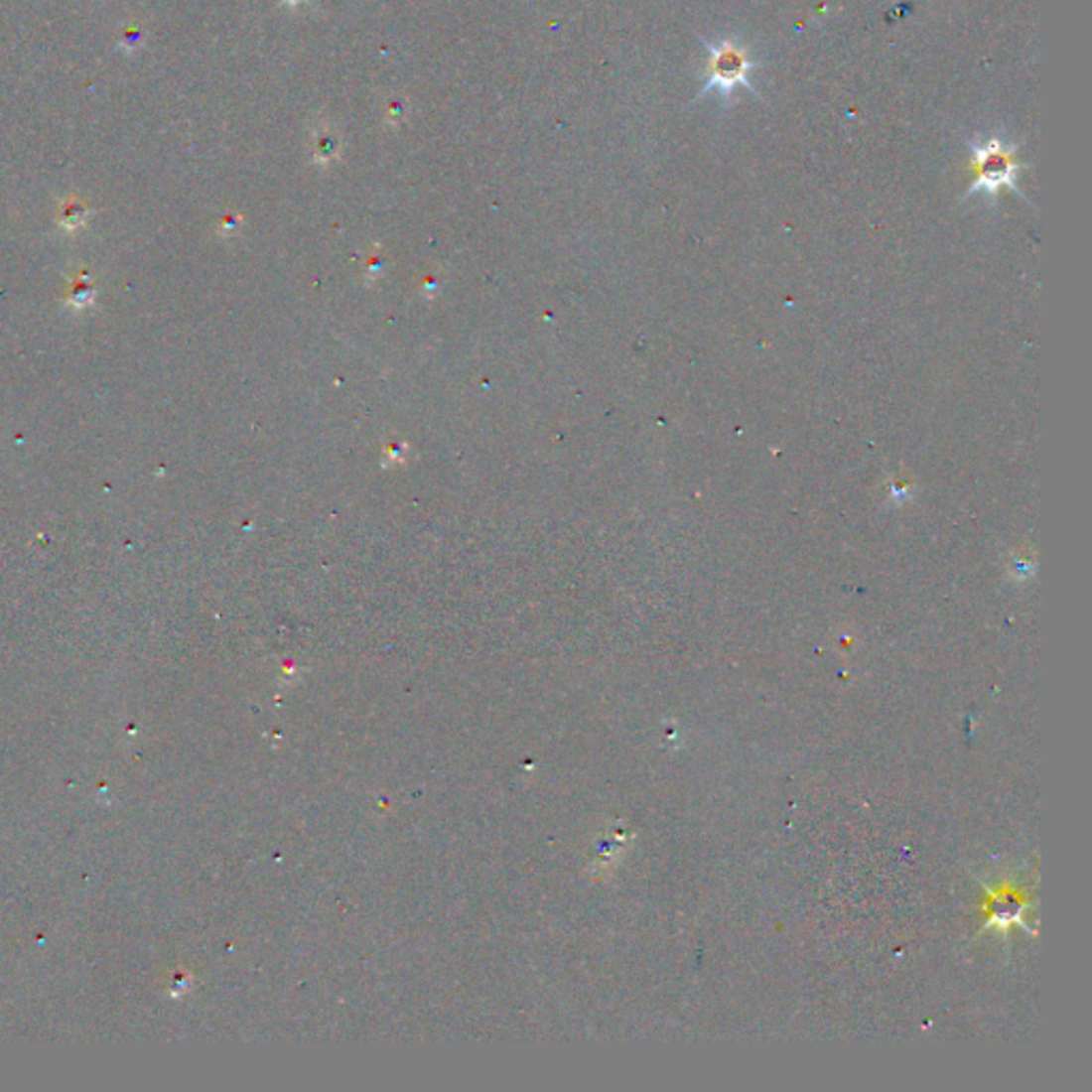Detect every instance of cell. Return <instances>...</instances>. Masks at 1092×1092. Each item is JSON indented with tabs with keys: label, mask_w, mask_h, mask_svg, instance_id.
Listing matches in <instances>:
<instances>
[{
	"label": "cell",
	"mask_w": 1092,
	"mask_h": 1092,
	"mask_svg": "<svg viewBox=\"0 0 1092 1092\" xmlns=\"http://www.w3.org/2000/svg\"><path fill=\"white\" fill-rule=\"evenodd\" d=\"M704 46L709 48V79L704 83L698 96H707L709 92H717L722 96L724 103L728 105L732 94H735L737 85H743L747 90H753L751 85V70L755 68V61L751 54L743 48L739 41L722 39L720 43L704 41Z\"/></svg>",
	"instance_id": "6da1fadb"
},
{
	"label": "cell",
	"mask_w": 1092,
	"mask_h": 1092,
	"mask_svg": "<svg viewBox=\"0 0 1092 1092\" xmlns=\"http://www.w3.org/2000/svg\"><path fill=\"white\" fill-rule=\"evenodd\" d=\"M967 143L973 156V167L977 169V180L971 184V193L986 191L990 197H995L1001 189H1016V174L1020 169V163L1016 161V148L1010 143L1001 141L999 137L988 139L984 143L971 141L967 137Z\"/></svg>",
	"instance_id": "7a4b0ae2"
}]
</instances>
